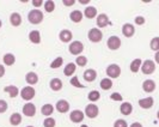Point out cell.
Returning a JSON list of instances; mask_svg holds the SVG:
<instances>
[{
	"label": "cell",
	"instance_id": "obj_1",
	"mask_svg": "<svg viewBox=\"0 0 159 127\" xmlns=\"http://www.w3.org/2000/svg\"><path fill=\"white\" fill-rule=\"evenodd\" d=\"M44 19V15L41 10H37V8H32L31 11H29L28 13V21L30 22L34 25H39L43 22Z\"/></svg>",
	"mask_w": 159,
	"mask_h": 127
},
{
	"label": "cell",
	"instance_id": "obj_2",
	"mask_svg": "<svg viewBox=\"0 0 159 127\" xmlns=\"http://www.w3.org/2000/svg\"><path fill=\"white\" fill-rule=\"evenodd\" d=\"M121 67H120L117 64H110L108 67H107V70H105V73H107V76H108V78H110V79H116V78H119L120 76H121Z\"/></svg>",
	"mask_w": 159,
	"mask_h": 127
},
{
	"label": "cell",
	"instance_id": "obj_3",
	"mask_svg": "<svg viewBox=\"0 0 159 127\" xmlns=\"http://www.w3.org/2000/svg\"><path fill=\"white\" fill-rule=\"evenodd\" d=\"M68 52L72 55H81V53L84 52V45L81 41H72L68 46Z\"/></svg>",
	"mask_w": 159,
	"mask_h": 127
},
{
	"label": "cell",
	"instance_id": "obj_4",
	"mask_svg": "<svg viewBox=\"0 0 159 127\" xmlns=\"http://www.w3.org/2000/svg\"><path fill=\"white\" fill-rule=\"evenodd\" d=\"M88 39L89 41H91L92 43H98L103 40V34L101 31V29L98 28H92L90 29L88 32Z\"/></svg>",
	"mask_w": 159,
	"mask_h": 127
},
{
	"label": "cell",
	"instance_id": "obj_5",
	"mask_svg": "<svg viewBox=\"0 0 159 127\" xmlns=\"http://www.w3.org/2000/svg\"><path fill=\"white\" fill-rule=\"evenodd\" d=\"M85 116H88L89 119H96L99 114V108L98 106L95 103H89L86 107H85V111H84Z\"/></svg>",
	"mask_w": 159,
	"mask_h": 127
},
{
	"label": "cell",
	"instance_id": "obj_6",
	"mask_svg": "<svg viewBox=\"0 0 159 127\" xmlns=\"http://www.w3.org/2000/svg\"><path fill=\"white\" fill-rule=\"evenodd\" d=\"M20 97L23 98L24 101H31L32 98L36 96V90L34 89V87H30V85H28V87H24L22 90H20Z\"/></svg>",
	"mask_w": 159,
	"mask_h": 127
},
{
	"label": "cell",
	"instance_id": "obj_7",
	"mask_svg": "<svg viewBox=\"0 0 159 127\" xmlns=\"http://www.w3.org/2000/svg\"><path fill=\"white\" fill-rule=\"evenodd\" d=\"M141 71H143V74H146V76L152 74L153 72L156 71V63H154L153 60H150V59H147V60L143 61Z\"/></svg>",
	"mask_w": 159,
	"mask_h": 127
},
{
	"label": "cell",
	"instance_id": "obj_8",
	"mask_svg": "<svg viewBox=\"0 0 159 127\" xmlns=\"http://www.w3.org/2000/svg\"><path fill=\"white\" fill-rule=\"evenodd\" d=\"M121 45H122V41L119 36H110L108 40H107V46L110 50H117L121 48Z\"/></svg>",
	"mask_w": 159,
	"mask_h": 127
},
{
	"label": "cell",
	"instance_id": "obj_9",
	"mask_svg": "<svg viewBox=\"0 0 159 127\" xmlns=\"http://www.w3.org/2000/svg\"><path fill=\"white\" fill-rule=\"evenodd\" d=\"M96 24H97V28L98 29H103V28H107L108 25H110V19L107 13H99L97 18H96Z\"/></svg>",
	"mask_w": 159,
	"mask_h": 127
},
{
	"label": "cell",
	"instance_id": "obj_10",
	"mask_svg": "<svg viewBox=\"0 0 159 127\" xmlns=\"http://www.w3.org/2000/svg\"><path fill=\"white\" fill-rule=\"evenodd\" d=\"M22 113H23V115L28 116V118H32V116L36 115V106L32 102H26L23 106Z\"/></svg>",
	"mask_w": 159,
	"mask_h": 127
},
{
	"label": "cell",
	"instance_id": "obj_11",
	"mask_svg": "<svg viewBox=\"0 0 159 127\" xmlns=\"http://www.w3.org/2000/svg\"><path fill=\"white\" fill-rule=\"evenodd\" d=\"M84 118H85V114L80 109H75V111H72L70 113V120L73 124H80L84 120Z\"/></svg>",
	"mask_w": 159,
	"mask_h": 127
},
{
	"label": "cell",
	"instance_id": "obj_12",
	"mask_svg": "<svg viewBox=\"0 0 159 127\" xmlns=\"http://www.w3.org/2000/svg\"><path fill=\"white\" fill-rule=\"evenodd\" d=\"M70 108H71V104L68 103V101H66V100H59L55 104V109L61 114L70 111Z\"/></svg>",
	"mask_w": 159,
	"mask_h": 127
},
{
	"label": "cell",
	"instance_id": "obj_13",
	"mask_svg": "<svg viewBox=\"0 0 159 127\" xmlns=\"http://www.w3.org/2000/svg\"><path fill=\"white\" fill-rule=\"evenodd\" d=\"M122 34H123V36L127 37V39L133 37L134 34H135V26L130 23L123 24V26H122Z\"/></svg>",
	"mask_w": 159,
	"mask_h": 127
},
{
	"label": "cell",
	"instance_id": "obj_14",
	"mask_svg": "<svg viewBox=\"0 0 159 127\" xmlns=\"http://www.w3.org/2000/svg\"><path fill=\"white\" fill-rule=\"evenodd\" d=\"M59 39H60L61 42H64V43H70L73 40V34L68 29H62L60 31V34H59Z\"/></svg>",
	"mask_w": 159,
	"mask_h": 127
},
{
	"label": "cell",
	"instance_id": "obj_15",
	"mask_svg": "<svg viewBox=\"0 0 159 127\" xmlns=\"http://www.w3.org/2000/svg\"><path fill=\"white\" fill-rule=\"evenodd\" d=\"M153 104H154L153 97H145V98L139 100V107L143 108V109H151Z\"/></svg>",
	"mask_w": 159,
	"mask_h": 127
},
{
	"label": "cell",
	"instance_id": "obj_16",
	"mask_svg": "<svg viewBox=\"0 0 159 127\" xmlns=\"http://www.w3.org/2000/svg\"><path fill=\"white\" fill-rule=\"evenodd\" d=\"M156 87H157V84H156L154 80H152V79H146L143 83V90L145 92L151 94V92H153V91L156 90Z\"/></svg>",
	"mask_w": 159,
	"mask_h": 127
},
{
	"label": "cell",
	"instance_id": "obj_17",
	"mask_svg": "<svg viewBox=\"0 0 159 127\" xmlns=\"http://www.w3.org/2000/svg\"><path fill=\"white\" fill-rule=\"evenodd\" d=\"M25 82H26L30 87L36 85V84L39 83V76H37V73H35V72H28V73L25 74Z\"/></svg>",
	"mask_w": 159,
	"mask_h": 127
},
{
	"label": "cell",
	"instance_id": "obj_18",
	"mask_svg": "<svg viewBox=\"0 0 159 127\" xmlns=\"http://www.w3.org/2000/svg\"><path fill=\"white\" fill-rule=\"evenodd\" d=\"M84 18V12H81L80 10H74L70 13V19H71L73 23H80Z\"/></svg>",
	"mask_w": 159,
	"mask_h": 127
},
{
	"label": "cell",
	"instance_id": "obj_19",
	"mask_svg": "<svg viewBox=\"0 0 159 127\" xmlns=\"http://www.w3.org/2000/svg\"><path fill=\"white\" fill-rule=\"evenodd\" d=\"M64 87V84H62V80L60 79V78H52L50 82H49V87L53 90V91H60L61 89Z\"/></svg>",
	"mask_w": 159,
	"mask_h": 127
},
{
	"label": "cell",
	"instance_id": "obj_20",
	"mask_svg": "<svg viewBox=\"0 0 159 127\" xmlns=\"http://www.w3.org/2000/svg\"><path fill=\"white\" fill-rule=\"evenodd\" d=\"M83 77H84V80H85V82L91 83V82L96 80V78H97V71L93 70V68H88L86 71L84 72Z\"/></svg>",
	"mask_w": 159,
	"mask_h": 127
},
{
	"label": "cell",
	"instance_id": "obj_21",
	"mask_svg": "<svg viewBox=\"0 0 159 127\" xmlns=\"http://www.w3.org/2000/svg\"><path fill=\"white\" fill-rule=\"evenodd\" d=\"M23 22V18L20 16V13H18V12H13V13H11V16H10V23L12 26H19L20 24Z\"/></svg>",
	"mask_w": 159,
	"mask_h": 127
},
{
	"label": "cell",
	"instance_id": "obj_22",
	"mask_svg": "<svg viewBox=\"0 0 159 127\" xmlns=\"http://www.w3.org/2000/svg\"><path fill=\"white\" fill-rule=\"evenodd\" d=\"M54 111H55V107H54L52 103L43 104L42 108H41V113H42L46 118H50V115L54 113Z\"/></svg>",
	"mask_w": 159,
	"mask_h": 127
},
{
	"label": "cell",
	"instance_id": "obj_23",
	"mask_svg": "<svg viewBox=\"0 0 159 127\" xmlns=\"http://www.w3.org/2000/svg\"><path fill=\"white\" fill-rule=\"evenodd\" d=\"M4 91L8 94V96L11 97V98H15L17 96L20 94V91H19V89L16 87V85H7V87H4Z\"/></svg>",
	"mask_w": 159,
	"mask_h": 127
},
{
	"label": "cell",
	"instance_id": "obj_24",
	"mask_svg": "<svg viewBox=\"0 0 159 127\" xmlns=\"http://www.w3.org/2000/svg\"><path fill=\"white\" fill-rule=\"evenodd\" d=\"M29 40L34 45H40L42 39H41V32L39 30H31L29 32Z\"/></svg>",
	"mask_w": 159,
	"mask_h": 127
},
{
	"label": "cell",
	"instance_id": "obj_25",
	"mask_svg": "<svg viewBox=\"0 0 159 127\" xmlns=\"http://www.w3.org/2000/svg\"><path fill=\"white\" fill-rule=\"evenodd\" d=\"M84 16L88 19H93V18H97V16H98V11L95 6H88L84 11Z\"/></svg>",
	"mask_w": 159,
	"mask_h": 127
},
{
	"label": "cell",
	"instance_id": "obj_26",
	"mask_svg": "<svg viewBox=\"0 0 159 127\" xmlns=\"http://www.w3.org/2000/svg\"><path fill=\"white\" fill-rule=\"evenodd\" d=\"M8 121H10V124H11L12 126H19V125L22 124V121H23L22 114H19V113H13V114H11Z\"/></svg>",
	"mask_w": 159,
	"mask_h": 127
},
{
	"label": "cell",
	"instance_id": "obj_27",
	"mask_svg": "<svg viewBox=\"0 0 159 127\" xmlns=\"http://www.w3.org/2000/svg\"><path fill=\"white\" fill-rule=\"evenodd\" d=\"M120 111H121V114L128 116L133 111V106H132V103H129V102H123V103H121V106H120Z\"/></svg>",
	"mask_w": 159,
	"mask_h": 127
},
{
	"label": "cell",
	"instance_id": "obj_28",
	"mask_svg": "<svg viewBox=\"0 0 159 127\" xmlns=\"http://www.w3.org/2000/svg\"><path fill=\"white\" fill-rule=\"evenodd\" d=\"M141 65H143V60L141 59H134L130 65H129V68H130V72H133V73H138V72L141 70Z\"/></svg>",
	"mask_w": 159,
	"mask_h": 127
},
{
	"label": "cell",
	"instance_id": "obj_29",
	"mask_svg": "<svg viewBox=\"0 0 159 127\" xmlns=\"http://www.w3.org/2000/svg\"><path fill=\"white\" fill-rule=\"evenodd\" d=\"M75 70H77V65L74 63H68L64 68V74L66 77H73Z\"/></svg>",
	"mask_w": 159,
	"mask_h": 127
},
{
	"label": "cell",
	"instance_id": "obj_30",
	"mask_svg": "<svg viewBox=\"0 0 159 127\" xmlns=\"http://www.w3.org/2000/svg\"><path fill=\"white\" fill-rule=\"evenodd\" d=\"M2 63L5 66H12L16 63V56L12 53H6L5 55L2 56Z\"/></svg>",
	"mask_w": 159,
	"mask_h": 127
},
{
	"label": "cell",
	"instance_id": "obj_31",
	"mask_svg": "<svg viewBox=\"0 0 159 127\" xmlns=\"http://www.w3.org/2000/svg\"><path fill=\"white\" fill-rule=\"evenodd\" d=\"M112 85H114V82L110 78H103L99 83V87H101L102 90H110Z\"/></svg>",
	"mask_w": 159,
	"mask_h": 127
},
{
	"label": "cell",
	"instance_id": "obj_32",
	"mask_svg": "<svg viewBox=\"0 0 159 127\" xmlns=\"http://www.w3.org/2000/svg\"><path fill=\"white\" fill-rule=\"evenodd\" d=\"M101 98V92L97 91V90H91L88 95V100L91 102V103H95L97 101H99Z\"/></svg>",
	"mask_w": 159,
	"mask_h": 127
},
{
	"label": "cell",
	"instance_id": "obj_33",
	"mask_svg": "<svg viewBox=\"0 0 159 127\" xmlns=\"http://www.w3.org/2000/svg\"><path fill=\"white\" fill-rule=\"evenodd\" d=\"M62 64H64V58L62 56H57L56 59H54L52 63H50V68H59V67H61L62 66Z\"/></svg>",
	"mask_w": 159,
	"mask_h": 127
},
{
	"label": "cell",
	"instance_id": "obj_34",
	"mask_svg": "<svg viewBox=\"0 0 159 127\" xmlns=\"http://www.w3.org/2000/svg\"><path fill=\"white\" fill-rule=\"evenodd\" d=\"M44 10H46V12L48 13H52L54 10H55V2L53 1V0H47V1H44Z\"/></svg>",
	"mask_w": 159,
	"mask_h": 127
},
{
	"label": "cell",
	"instance_id": "obj_35",
	"mask_svg": "<svg viewBox=\"0 0 159 127\" xmlns=\"http://www.w3.org/2000/svg\"><path fill=\"white\" fill-rule=\"evenodd\" d=\"M150 48H151L153 52H159V36H156L153 37L150 42Z\"/></svg>",
	"mask_w": 159,
	"mask_h": 127
},
{
	"label": "cell",
	"instance_id": "obj_36",
	"mask_svg": "<svg viewBox=\"0 0 159 127\" xmlns=\"http://www.w3.org/2000/svg\"><path fill=\"white\" fill-rule=\"evenodd\" d=\"M86 64H88V58L85 55L77 56V59H75V65H77V66L84 67V66H86Z\"/></svg>",
	"mask_w": 159,
	"mask_h": 127
},
{
	"label": "cell",
	"instance_id": "obj_37",
	"mask_svg": "<svg viewBox=\"0 0 159 127\" xmlns=\"http://www.w3.org/2000/svg\"><path fill=\"white\" fill-rule=\"evenodd\" d=\"M70 83H71L72 87H78V89H83V87H85V85L84 84H81L79 82V78L77 77V76H73L71 78V80H70Z\"/></svg>",
	"mask_w": 159,
	"mask_h": 127
},
{
	"label": "cell",
	"instance_id": "obj_38",
	"mask_svg": "<svg viewBox=\"0 0 159 127\" xmlns=\"http://www.w3.org/2000/svg\"><path fill=\"white\" fill-rule=\"evenodd\" d=\"M56 126V121L54 118H46L43 121V127H55Z\"/></svg>",
	"mask_w": 159,
	"mask_h": 127
},
{
	"label": "cell",
	"instance_id": "obj_39",
	"mask_svg": "<svg viewBox=\"0 0 159 127\" xmlns=\"http://www.w3.org/2000/svg\"><path fill=\"white\" fill-rule=\"evenodd\" d=\"M114 127H129L127 124V121L123 119H117L114 122Z\"/></svg>",
	"mask_w": 159,
	"mask_h": 127
},
{
	"label": "cell",
	"instance_id": "obj_40",
	"mask_svg": "<svg viewBox=\"0 0 159 127\" xmlns=\"http://www.w3.org/2000/svg\"><path fill=\"white\" fill-rule=\"evenodd\" d=\"M110 98H111L112 101H116V102H122L123 101V97H122V95L120 92H112L111 95H110Z\"/></svg>",
	"mask_w": 159,
	"mask_h": 127
},
{
	"label": "cell",
	"instance_id": "obj_41",
	"mask_svg": "<svg viewBox=\"0 0 159 127\" xmlns=\"http://www.w3.org/2000/svg\"><path fill=\"white\" fill-rule=\"evenodd\" d=\"M8 104L5 100H0V114H4L5 111H7Z\"/></svg>",
	"mask_w": 159,
	"mask_h": 127
},
{
	"label": "cell",
	"instance_id": "obj_42",
	"mask_svg": "<svg viewBox=\"0 0 159 127\" xmlns=\"http://www.w3.org/2000/svg\"><path fill=\"white\" fill-rule=\"evenodd\" d=\"M134 22H135L136 25H143V24L146 23V19H145V17H143V16H136L135 19H134Z\"/></svg>",
	"mask_w": 159,
	"mask_h": 127
},
{
	"label": "cell",
	"instance_id": "obj_43",
	"mask_svg": "<svg viewBox=\"0 0 159 127\" xmlns=\"http://www.w3.org/2000/svg\"><path fill=\"white\" fill-rule=\"evenodd\" d=\"M31 2H32V6L35 8H37V10H39L42 5H44V1H42V0H32Z\"/></svg>",
	"mask_w": 159,
	"mask_h": 127
},
{
	"label": "cell",
	"instance_id": "obj_44",
	"mask_svg": "<svg viewBox=\"0 0 159 127\" xmlns=\"http://www.w3.org/2000/svg\"><path fill=\"white\" fill-rule=\"evenodd\" d=\"M62 4H64L65 6L70 7V6H72V5H74V4H75V0H64V1H62Z\"/></svg>",
	"mask_w": 159,
	"mask_h": 127
},
{
	"label": "cell",
	"instance_id": "obj_45",
	"mask_svg": "<svg viewBox=\"0 0 159 127\" xmlns=\"http://www.w3.org/2000/svg\"><path fill=\"white\" fill-rule=\"evenodd\" d=\"M5 73H6V70H5V65L0 64V78H2V77L5 76Z\"/></svg>",
	"mask_w": 159,
	"mask_h": 127
},
{
	"label": "cell",
	"instance_id": "obj_46",
	"mask_svg": "<svg viewBox=\"0 0 159 127\" xmlns=\"http://www.w3.org/2000/svg\"><path fill=\"white\" fill-rule=\"evenodd\" d=\"M154 63L159 65V52H157V53L154 54Z\"/></svg>",
	"mask_w": 159,
	"mask_h": 127
},
{
	"label": "cell",
	"instance_id": "obj_47",
	"mask_svg": "<svg viewBox=\"0 0 159 127\" xmlns=\"http://www.w3.org/2000/svg\"><path fill=\"white\" fill-rule=\"evenodd\" d=\"M129 127H143V126L140 124V122H133Z\"/></svg>",
	"mask_w": 159,
	"mask_h": 127
},
{
	"label": "cell",
	"instance_id": "obj_48",
	"mask_svg": "<svg viewBox=\"0 0 159 127\" xmlns=\"http://www.w3.org/2000/svg\"><path fill=\"white\" fill-rule=\"evenodd\" d=\"M80 4H89L90 2V0H79Z\"/></svg>",
	"mask_w": 159,
	"mask_h": 127
},
{
	"label": "cell",
	"instance_id": "obj_49",
	"mask_svg": "<svg viewBox=\"0 0 159 127\" xmlns=\"http://www.w3.org/2000/svg\"><path fill=\"white\" fill-rule=\"evenodd\" d=\"M157 118H158V120H159V111H157Z\"/></svg>",
	"mask_w": 159,
	"mask_h": 127
},
{
	"label": "cell",
	"instance_id": "obj_50",
	"mask_svg": "<svg viewBox=\"0 0 159 127\" xmlns=\"http://www.w3.org/2000/svg\"><path fill=\"white\" fill-rule=\"evenodd\" d=\"M2 26V22H1V19H0V28Z\"/></svg>",
	"mask_w": 159,
	"mask_h": 127
},
{
	"label": "cell",
	"instance_id": "obj_51",
	"mask_svg": "<svg viewBox=\"0 0 159 127\" xmlns=\"http://www.w3.org/2000/svg\"><path fill=\"white\" fill-rule=\"evenodd\" d=\"M80 127H89V126H88V125H81Z\"/></svg>",
	"mask_w": 159,
	"mask_h": 127
},
{
	"label": "cell",
	"instance_id": "obj_52",
	"mask_svg": "<svg viewBox=\"0 0 159 127\" xmlns=\"http://www.w3.org/2000/svg\"><path fill=\"white\" fill-rule=\"evenodd\" d=\"M26 127H35V126H26Z\"/></svg>",
	"mask_w": 159,
	"mask_h": 127
}]
</instances>
